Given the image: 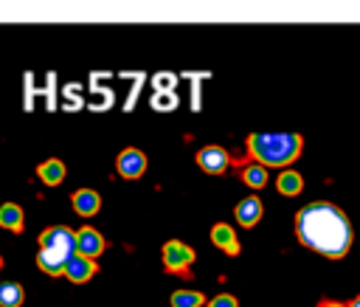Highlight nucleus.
Here are the masks:
<instances>
[{"label": "nucleus", "mask_w": 360, "mask_h": 307, "mask_svg": "<svg viewBox=\"0 0 360 307\" xmlns=\"http://www.w3.org/2000/svg\"><path fill=\"white\" fill-rule=\"evenodd\" d=\"M65 273H68V279H70V282H87V279L96 273V262H93V259H87V256H82V253H76V256L68 262Z\"/></svg>", "instance_id": "nucleus-9"}, {"label": "nucleus", "mask_w": 360, "mask_h": 307, "mask_svg": "<svg viewBox=\"0 0 360 307\" xmlns=\"http://www.w3.org/2000/svg\"><path fill=\"white\" fill-rule=\"evenodd\" d=\"M0 265H3V262H0Z\"/></svg>", "instance_id": "nucleus-21"}, {"label": "nucleus", "mask_w": 360, "mask_h": 307, "mask_svg": "<svg viewBox=\"0 0 360 307\" xmlns=\"http://www.w3.org/2000/svg\"><path fill=\"white\" fill-rule=\"evenodd\" d=\"M197 163H200L202 172H208V175H219V172L228 169V152L219 149V146H205V149L197 152Z\"/></svg>", "instance_id": "nucleus-5"}, {"label": "nucleus", "mask_w": 360, "mask_h": 307, "mask_svg": "<svg viewBox=\"0 0 360 307\" xmlns=\"http://www.w3.org/2000/svg\"><path fill=\"white\" fill-rule=\"evenodd\" d=\"M318 307H346V304H340V301H321Z\"/></svg>", "instance_id": "nucleus-19"}, {"label": "nucleus", "mask_w": 360, "mask_h": 307, "mask_svg": "<svg viewBox=\"0 0 360 307\" xmlns=\"http://www.w3.org/2000/svg\"><path fill=\"white\" fill-rule=\"evenodd\" d=\"M250 155L264 166H284L292 163L301 152V135L298 132H253L248 138Z\"/></svg>", "instance_id": "nucleus-2"}, {"label": "nucleus", "mask_w": 360, "mask_h": 307, "mask_svg": "<svg viewBox=\"0 0 360 307\" xmlns=\"http://www.w3.org/2000/svg\"><path fill=\"white\" fill-rule=\"evenodd\" d=\"M146 169V155L141 149H124L118 155V172L124 177H141Z\"/></svg>", "instance_id": "nucleus-7"}, {"label": "nucleus", "mask_w": 360, "mask_h": 307, "mask_svg": "<svg viewBox=\"0 0 360 307\" xmlns=\"http://www.w3.org/2000/svg\"><path fill=\"white\" fill-rule=\"evenodd\" d=\"M211 239H214V245H217V248H222L225 253H231V256H236V253H239V239H236V234H233V228H231V225L217 223V225L211 228Z\"/></svg>", "instance_id": "nucleus-8"}, {"label": "nucleus", "mask_w": 360, "mask_h": 307, "mask_svg": "<svg viewBox=\"0 0 360 307\" xmlns=\"http://www.w3.org/2000/svg\"><path fill=\"white\" fill-rule=\"evenodd\" d=\"M202 304V293L197 290H177L172 296V307H200Z\"/></svg>", "instance_id": "nucleus-16"}, {"label": "nucleus", "mask_w": 360, "mask_h": 307, "mask_svg": "<svg viewBox=\"0 0 360 307\" xmlns=\"http://www.w3.org/2000/svg\"><path fill=\"white\" fill-rule=\"evenodd\" d=\"M349 307H360V296H357V299H354V301H352Z\"/></svg>", "instance_id": "nucleus-20"}, {"label": "nucleus", "mask_w": 360, "mask_h": 307, "mask_svg": "<svg viewBox=\"0 0 360 307\" xmlns=\"http://www.w3.org/2000/svg\"><path fill=\"white\" fill-rule=\"evenodd\" d=\"M191 262H194V251H191L186 242L172 239V242H166V245H163V265H166V270L186 273Z\"/></svg>", "instance_id": "nucleus-4"}, {"label": "nucleus", "mask_w": 360, "mask_h": 307, "mask_svg": "<svg viewBox=\"0 0 360 307\" xmlns=\"http://www.w3.org/2000/svg\"><path fill=\"white\" fill-rule=\"evenodd\" d=\"M242 180H245L248 186L259 189V186H264V180H267V169H264L262 163H253V166H248V169L242 172Z\"/></svg>", "instance_id": "nucleus-17"}, {"label": "nucleus", "mask_w": 360, "mask_h": 307, "mask_svg": "<svg viewBox=\"0 0 360 307\" xmlns=\"http://www.w3.org/2000/svg\"><path fill=\"white\" fill-rule=\"evenodd\" d=\"M295 231L307 248H312L315 253H323L329 259L346 256V251L352 245L349 217L335 203H326V200H315V203L304 206L295 217Z\"/></svg>", "instance_id": "nucleus-1"}, {"label": "nucleus", "mask_w": 360, "mask_h": 307, "mask_svg": "<svg viewBox=\"0 0 360 307\" xmlns=\"http://www.w3.org/2000/svg\"><path fill=\"white\" fill-rule=\"evenodd\" d=\"M259 217H262V200H259V197H245V200H239V206H236V220H239L245 228L256 225Z\"/></svg>", "instance_id": "nucleus-10"}, {"label": "nucleus", "mask_w": 360, "mask_h": 307, "mask_svg": "<svg viewBox=\"0 0 360 307\" xmlns=\"http://www.w3.org/2000/svg\"><path fill=\"white\" fill-rule=\"evenodd\" d=\"M39 177H42L48 186H56V183L65 177V163H62V161H56V158H51V161H45V163H39Z\"/></svg>", "instance_id": "nucleus-13"}, {"label": "nucleus", "mask_w": 360, "mask_h": 307, "mask_svg": "<svg viewBox=\"0 0 360 307\" xmlns=\"http://www.w3.org/2000/svg\"><path fill=\"white\" fill-rule=\"evenodd\" d=\"M76 256V234L65 225H53L39 237V253H37V265L51 273L59 276L68 262Z\"/></svg>", "instance_id": "nucleus-3"}, {"label": "nucleus", "mask_w": 360, "mask_h": 307, "mask_svg": "<svg viewBox=\"0 0 360 307\" xmlns=\"http://www.w3.org/2000/svg\"><path fill=\"white\" fill-rule=\"evenodd\" d=\"M101 251H104V239L96 228H82L76 234V253H82L87 259H96Z\"/></svg>", "instance_id": "nucleus-6"}, {"label": "nucleus", "mask_w": 360, "mask_h": 307, "mask_svg": "<svg viewBox=\"0 0 360 307\" xmlns=\"http://www.w3.org/2000/svg\"><path fill=\"white\" fill-rule=\"evenodd\" d=\"M276 183H278V192H281V194H298V192L304 189L301 175H298V172H290V169H287V172H281Z\"/></svg>", "instance_id": "nucleus-15"}, {"label": "nucleus", "mask_w": 360, "mask_h": 307, "mask_svg": "<svg viewBox=\"0 0 360 307\" xmlns=\"http://www.w3.org/2000/svg\"><path fill=\"white\" fill-rule=\"evenodd\" d=\"M208 307H236V299H233V296H228V293H222V296L211 299V304H208Z\"/></svg>", "instance_id": "nucleus-18"}, {"label": "nucleus", "mask_w": 360, "mask_h": 307, "mask_svg": "<svg viewBox=\"0 0 360 307\" xmlns=\"http://www.w3.org/2000/svg\"><path fill=\"white\" fill-rule=\"evenodd\" d=\"M98 206H101V200H98V194H96V192H90V189H82V192H76V194H73V208H76L82 217L96 214V211H98Z\"/></svg>", "instance_id": "nucleus-11"}, {"label": "nucleus", "mask_w": 360, "mask_h": 307, "mask_svg": "<svg viewBox=\"0 0 360 307\" xmlns=\"http://www.w3.org/2000/svg\"><path fill=\"white\" fill-rule=\"evenodd\" d=\"M22 304V287L17 282L0 284V307H20Z\"/></svg>", "instance_id": "nucleus-14"}, {"label": "nucleus", "mask_w": 360, "mask_h": 307, "mask_svg": "<svg viewBox=\"0 0 360 307\" xmlns=\"http://www.w3.org/2000/svg\"><path fill=\"white\" fill-rule=\"evenodd\" d=\"M0 225L3 228H11V231H20L22 228V208L17 203L0 206Z\"/></svg>", "instance_id": "nucleus-12"}]
</instances>
